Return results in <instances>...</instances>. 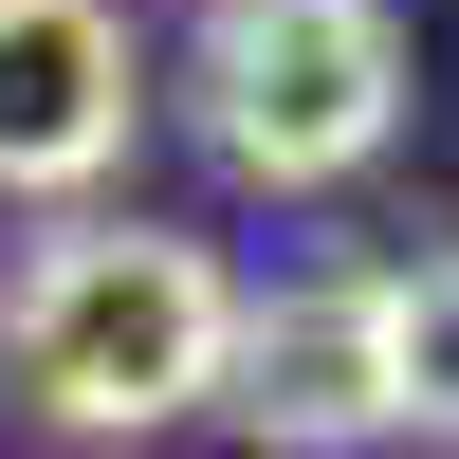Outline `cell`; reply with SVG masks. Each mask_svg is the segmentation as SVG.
I'll return each instance as SVG.
<instances>
[{
	"mask_svg": "<svg viewBox=\"0 0 459 459\" xmlns=\"http://www.w3.org/2000/svg\"><path fill=\"white\" fill-rule=\"evenodd\" d=\"M147 129L129 0H0V203H92Z\"/></svg>",
	"mask_w": 459,
	"mask_h": 459,
	"instance_id": "3",
	"label": "cell"
},
{
	"mask_svg": "<svg viewBox=\"0 0 459 459\" xmlns=\"http://www.w3.org/2000/svg\"><path fill=\"white\" fill-rule=\"evenodd\" d=\"M184 110H203V147L239 184L313 203V184H350V166L404 147V19L386 0H203Z\"/></svg>",
	"mask_w": 459,
	"mask_h": 459,
	"instance_id": "2",
	"label": "cell"
},
{
	"mask_svg": "<svg viewBox=\"0 0 459 459\" xmlns=\"http://www.w3.org/2000/svg\"><path fill=\"white\" fill-rule=\"evenodd\" d=\"M239 350V276L184 221H56L0 276V404L37 441H166L221 404Z\"/></svg>",
	"mask_w": 459,
	"mask_h": 459,
	"instance_id": "1",
	"label": "cell"
},
{
	"mask_svg": "<svg viewBox=\"0 0 459 459\" xmlns=\"http://www.w3.org/2000/svg\"><path fill=\"white\" fill-rule=\"evenodd\" d=\"M221 423H239L257 459H368V441H386V368H368V276L239 294V350H221Z\"/></svg>",
	"mask_w": 459,
	"mask_h": 459,
	"instance_id": "4",
	"label": "cell"
},
{
	"mask_svg": "<svg viewBox=\"0 0 459 459\" xmlns=\"http://www.w3.org/2000/svg\"><path fill=\"white\" fill-rule=\"evenodd\" d=\"M368 368H386V441H459V257L368 276Z\"/></svg>",
	"mask_w": 459,
	"mask_h": 459,
	"instance_id": "5",
	"label": "cell"
}]
</instances>
